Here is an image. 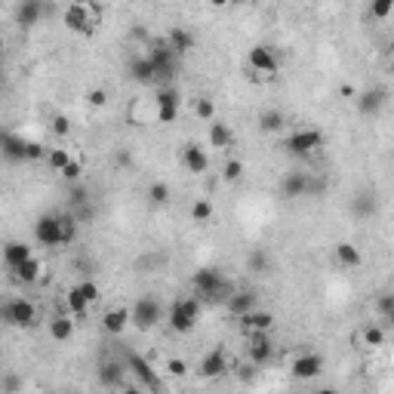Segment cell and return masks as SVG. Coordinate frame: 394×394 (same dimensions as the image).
Masks as SVG:
<instances>
[{
  "mask_svg": "<svg viewBox=\"0 0 394 394\" xmlns=\"http://www.w3.org/2000/svg\"><path fill=\"white\" fill-rule=\"evenodd\" d=\"M166 44H170V50L176 55H185L188 50H195V34H191V31H185V28H173Z\"/></svg>",
  "mask_w": 394,
  "mask_h": 394,
  "instance_id": "obj_27",
  "label": "cell"
},
{
  "mask_svg": "<svg viewBox=\"0 0 394 394\" xmlns=\"http://www.w3.org/2000/svg\"><path fill=\"white\" fill-rule=\"evenodd\" d=\"M44 275H46V265H44V259H37V256H31V259H25L22 265L13 268V277L19 280V284H40Z\"/></svg>",
  "mask_w": 394,
  "mask_h": 394,
  "instance_id": "obj_17",
  "label": "cell"
},
{
  "mask_svg": "<svg viewBox=\"0 0 394 394\" xmlns=\"http://www.w3.org/2000/svg\"><path fill=\"white\" fill-rule=\"evenodd\" d=\"M50 130H53V136H59V139H65V136L71 133V120H68L65 114H55V117L50 120Z\"/></svg>",
  "mask_w": 394,
  "mask_h": 394,
  "instance_id": "obj_42",
  "label": "cell"
},
{
  "mask_svg": "<svg viewBox=\"0 0 394 394\" xmlns=\"http://www.w3.org/2000/svg\"><path fill=\"white\" fill-rule=\"evenodd\" d=\"M34 256V250H31L28 244H22V240H13V244H6V250H4V262H6V268H15V265H22L25 259H31Z\"/></svg>",
  "mask_w": 394,
  "mask_h": 394,
  "instance_id": "obj_25",
  "label": "cell"
},
{
  "mask_svg": "<svg viewBox=\"0 0 394 394\" xmlns=\"http://www.w3.org/2000/svg\"><path fill=\"white\" fill-rule=\"evenodd\" d=\"M210 148H219V151H228L231 145H235V133H231V126L225 124V120H213L210 124Z\"/></svg>",
  "mask_w": 394,
  "mask_h": 394,
  "instance_id": "obj_22",
  "label": "cell"
},
{
  "mask_svg": "<svg viewBox=\"0 0 394 394\" xmlns=\"http://www.w3.org/2000/svg\"><path fill=\"white\" fill-rule=\"evenodd\" d=\"M148 200L155 206H164L166 200H170V185H166V182H151L148 185Z\"/></svg>",
  "mask_w": 394,
  "mask_h": 394,
  "instance_id": "obj_37",
  "label": "cell"
},
{
  "mask_svg": "<svg viewBox=\"0 0 394 394\" xmlns=\"http://www.w3.org/2000/svg\"><path fill=\"white\" fill-rule=\"evenodd\" d=\"M77 289H80V293H84V299L86 302H99V296H102V289H99V284H96V280H77V284H74Z\"/></svg>",
  "mask_w": 394,
  "mask_h": 394,
  "instance_id": "obj_40",
  "label": "cell"
},
{
  "mask_svg": "<svg viewBox=\"0 0 394 394\" xmlns=\"http://www.w3.org/2000/svg\"><path fill=\"white\" fill-rule=\"evenodd\" d=\"M86 105H90V108H105L108 105V93L102 90V86H99V90H90V93H86Z\"/></svg>",
  "mask_w": 394,
  "mask_h": 394,
  "instance_id": "obj_45",
  "label": "cell"
},
{
  "mask_svg": "<svg viewBox=\"0 0 394 394\" xmlns=\"http://www.w3.org/2000/svg\"><path fill=\"white\" fill-rule=\"evenodd\" d=\"M339 93H342V96H348V99H355V96H357V90H355V86H342Z\"/></svg>",
  "mask_w": 394,
  "mask_h": 394,
  "instance_id": "obj_47",
  "label": "cell"
},
{
  "mask_svg": "<svg viewBox=\"0 0 394 394\" xmlns=\"http://www.w3.org/2000/svg\"><path fill=\"white\" fill-rule=\"evenodd\" d=\"M195 117L206 120V124H213L216 120V102L210 99V96H200V99L195 102Z\"/></svg>",
  "mask_w": 394,
  "mask_h": 394,
  "instance_id": "obj_34",
  "label": "cell"
},
{
  "mask_svg": "<svg viewBox=\"0 0 394 394\" xmlns=\"http://www.w3.org/2000/svg\"><path fill=\"white\" fill-rule=\"evenodd\" d=\"M247 262H250V268H253V271H259V275H262V271H268V268H271V259H268V256H265L262 250L250 253V259H247Z\"/></svg>",
  "mask_w": 394,
  "mask_h": 394,
  "instance_id": "obj_44",
  "label": "cell"
},
{
  "mask_svg": "<svg viewBox=\"0 0 394 394\" xmlns=\"http://www.w3.org/2000/svg\"><path fill=\"white\" fill-rule=\"evenodd\" d=\"M247 65H250L253 74L275 77L277 74V53L265 44H256V46H250V53H247Z\"/></svg>",
  "mask_w": 394,
  "mask_h": 394,
  "instance_id": "obj_8",
  "label": "cell"
},
{
  "mask_svg": "<svg viewBox=\"0 0 394 394\" xmlns=\"http://www.w3.org/2000/svg\"><path fill=\"white\" fill-rule=\"evenodd\" d=\"M160 320H164V305L157 302V296H142V299L133 305V327L136 329L148 333V329H155Z\"/></svg>",
  "mask_w": 394,
  "mask_h": 394,
  "instance_id": "obj_5",
  "label": "cell"
},
{
  "mask_svg": "<svg viewBox=\"0 0 394 394\" xmlns=\"http://www.w3.org/2000/svg\"><path fill=\"white\" fill-rule=\"evenodd\" d=\"M71 157H74V155H71L68 148H50V151H46V164H50V170H55V173L65 170Z\"/></svg>",
  "mask_w": 394,
  "mask_h": 394,
  "instance_id": "obj_32",
  "label": "cell"
},
{
  "mask_svg": "<svg viewBox=\"0 0 394 394\" xmlns=\"http://www.w3.org/2000/svg\"><path fill=\"white\" fill-rule=\"evenodd\" d=\"M166 373L176 376V379H185V376H188V364H185L182 357H170L166 360Z\"/></svg>",
  "mask_w": 394,
  "mask_h": 394,
  "instance_id": "obj_43",
  "label": "cell"
},
{
  "mask_svg": "<svg viewBox=\"0 0 394 394\" xmlns=\"http://www.w3.org/2000/svg\"><path fill=\"white\" fill-rule=\"evenodd\" d=\"M336 262H339L342 268H360V265H364V253H360V247L351 244V240H339V244H336Z\"/></svg>",
  "mask_w": 394,
  "mask_h": 394,
  "instance_id": "obj_21",
  "label": "cell"
},
{
  "mask_svg": "<svg viewBox=\"0 0 394 394\" xmlns=\"http://www.w3.org/2000/svg\"><path fill=\"white\" fill-rule=\"evenodd\" d=\"M40 15H44V4H40V0H22V6H19V25L22 28H34L40 22Z\"/></svg>",
  "mask_w": 394,
  "mask_h": 394,
  "instance_id": "obj_26",
  "label": "cell"
},
{
  "mask_svg": "<svg viewBox=\"0 0 394 394\" xmlns=\"http://www.w3.org/2000/svg\"><path fill=\"white\" fill-rule=\"evenodd\" d=\"M157 124H173L176 117H179V90H173V86H164L157 96Z\"/></svg>",
  "mask_w": 394,
  "mask_h": 394,
  "instance_id": "obj_11",
  "label": "cell"
},
{
  "mask_svg": "<svg viewBox=\"0 0 394 394\" xmlns=\"http://www.w3.org/2000/svg\"><path fill=\"white\" fill-rule=\"evenodd\" d=\"M311 191H317V182L308 179V173H287L280 182V195L284 197H308Z\"/></svg>",
  "mask_w": 394,
  "mask_h": 394,
  "instance_id": "obj_12",
  "label": "cell"
},
{
  "mask_svg": "<svg viewBox=\"0 0 394 394\" xmlns=\"http://www.w3.org/2000/svg\"><path fill=\"white\" fill-rule=\"evenodd\" d=\"M130 74H133V80H139V84H148V80H155V77H157L155 59H151L148 53H145V55H136V59L130 62Z\"/></svg>",
  "mask_w": 394,
  "mask_h": 394,
  "instance_id": "obj_24",
  "label": "cell"
},
{
  "mask_svg": "<svg viewBox=\"0 0 394 394\" xmlns=\"http://www.w3.org/2000/svg\"><path fill=\"white\" fill-rule=\"evenodd\" d=\"M191 219H195V222H210L213 219V204H210V200H204V197H200V200H195V204H191Z\"/></svg>",
  "mask_w": 394,
  "mask_h": 394,
  "instance_id": "obj_38",
  "label": "cell"
},
{
  "mask_svg": "<svg viewBox=\"0 0 394 394\" xmlns=\"http://www.w3.org/2000/svg\"><path fill=\"white\" fill-rule=\"evenodd\" d=\"M240 176H244V160H237V157L225 160L222 164V182L235 185V182H240Z\"/></svg>",
  "mask_w": 394,
  "mask_h": 394,
  "instance_id": "obj_33",
  "label": "cell"
},
{
  "mask_svg": "<svg viewBox=\"0 0 394 394\" xmlns=\"http://www.w3.org/2000/svg\"><path fill=\"white\" fill-rule=\"evenodd\" d=\"M34 240L40 247H62L65 244V235H62V216H40L34 222Z\"/></svg>",
  "mask_w": 394,
  "mask_h": 394,
  "instance_id": "obj_7",
  "label": "cell"
},
{
  "mask_svg": "<svg viewBox=\"0 0 394 394\" xmlns=\"http://www.w3.org/2000/svg\"><path fill=\"white\" fill-rule=\"evenodd\" d=\"M394 13V0H369V15L376 22H385Z\"/></svg>",
  "mask_w": 394,
  "mask_h": 394,
  "instance_id": "obj_39",
  "label": "cell"
},
{
  "mask_svg": "<svg viewBox=\"0 0 394 394\" xmlns=\"http://www.w3.org/2000/svg\"><path fill=\"white\" fill-rule=\"evenodd\" d=\"M191 287H195V293L206 302H219L225 296V277L219 268H197L195 277H191ZM225 299H228V296H225Z\"/></svg>",
  "mask_w": 394,
  "mask_h": 394,
  "instance_id": "obj_3",
  "label": "cell"
},
{
  "mask_svg": "<svg viewBox=\"0 0 394 394\" xmlns=\"http://www.w3.org/2000/svg\"><path fill=\"white\" fill-rule=\"evenodd\" d=\"M210 4H213V6H231L235 0H210Z\"/></svg>",
  "mask_w": 394,
  "mask_h": 394,
  "instance_id": "obj_48",
  "label": "cell"
},
{
  "mask_svg": "<svg viewBox=\"0 0 394 394\" xmlns=\"http://www.w3.org/2000/svg\"><path fill=\"white\" fill-rule=\"evenodd\" d=\"M320 369H324V357H320L317 351H302V355H296L293 364H289V373H293L299 382L317 379Z\"/></svg>",
  "mask_w": 394,
  "mask_h": 394,
  "instance_id": "obj_9",
  "label": "cell"
},
{
  "mask_svg": "<svg viewBox=\"0 0 394 394\" xmlns=\"http://www.w3.org/2000/svg\"><path fill=\"white\" fill-rule=\"evenodd\" d=\"M388 320H391V324H394V311H391V315H388Z\"/></svg>",
  "mask_w": 394,
  "mask_h": 394,
  "instance_id": "obj_49",
  "label": "cell"
},
{
  "mask_svg": "<svg viewBox=\"0 0 394 394\" xmlns=\"http://www.w3.org/2000/svg\"><path fill=\"white\" fill-rule=\"evenodd\" d=\"M124 373H126V367H120V364H105L102 367V373H99V379L105 388H111V385H117V382H124Z\"/></svg>",
  "mask_w": 394,
  "mask_h": 394,
  "instance_id": "obj_35",
  "label": "cell"
},
{
  "mask_svg": "<svg viewBox=\"0 0 394 394\" xmlns=\"http://www.w3.org/2000/svg\"><path fill=\"white\" fill-rule=\"evenodd\" d=\"M237 320H240V329H244L247 336L250 333H271V329H275V315H271V311L253 308V311H247V315L237 317Z\"/></svg>",
  "mask_w": 394,
  "mask_h": 394,
  "instance_id": "obj_15",
  "label": "cell"
},
{
  "mask_svg": "<svg viewBox=\"0 0 394 394\" xmlns=\"http://www.w3.org/2000/svg\"><path fill=\"white\" fill-rule=\"evenodd\" d=\"M376 311L388 317L391 311H394V296H391V293H388V296H379V299H376Z\"/></svg>",
  "mask_w": 394,
  "mask_h": 394,
  "instance_id": "obj_46",
  "label": "cell"
},
{
  "mask_svg": "<svg viewBox=\"0 0 394 394\" xmlns=\"http://www.w3.org/2000/svg\"><path fill=\"white\" fill-rule=\"evenodd\" d=\"M287 126V117L280 114L277 108H268V111H262L259 114V130L262 133H280Z\"/></svg>",
  "mask_w": 394,
  "mask_h": 394,
  "instance_id": "obj_28",
  "label": "cell"
},
{
  "mask_svg": "<svg viewBox=\"0 0 394 394\" xmlns=\"http://www.w3.org/2000/svg\"><path fill=\"white\" fill-rule=\"evenodd\" d=\"M385 102H388V93L382 90V86H373V90H364L357 93V111L360 114H379V111L385 108Z\"/></svg>",
  "mask_w": 394,
  "mask_h": 394,
  "instance_id": "obj_18",
  "label": "cell"
},
{
  "mask_svg": "<svg viewBox=\"0 0 394 394\" xmlns=\"http://www.w3.org/2000/svg\"><path fill=\"white\" fill-rule=\"evenodd\" d=\"M74 329H77L74 315H55V317H50V324H46V333H50L53 342L74 339Z\"/></svg>",
  "mask_w": 394,
  "mask_h": 394,
  "instance_id": "obj_19",
  "label": "cell"
},
{
  "mask_svg": "<svg viewBox=\"0 0 394 394\" xmlns=\"http://www.w3.org/2000/svg\"><path fill=\"white\" fill-rule=\"evenodd\" d=\"M256 302H259V296H256V293H250V289H237V293L228 296V311L235 317H244L247 311L256 308Z\"/></svg>",
  "mask_w": 394,
  "mask_h": 394,
  "instance_id": "obj_23",
  "label": "cell"
},
{
  "mask_svg": "<svg viewBox=\"0 0 394 394\" xmlns=\"http://www.w3.org/2000/svg\"><path fill=\"white\" fill-rule=\"evenodd\" d=\"M247 4H256V0H247Z\"/></svg>",
  "mask_w": 394,
  "mask_h": 394,
  "instance_id": "obj_50",
  "label": "cell"
},
{
  "mask_svg": "<svg viewBox=\"0 0 394 394\" xmlns=\"http://www.w3.org/2000/svg\"><path fill=\"white\" fill-rule=\"evenodd\" d=\"M62 25L74 34L90 37L96 34V28L102 25V6H96L93 0H71L62 13Z\"/></svg>",
  "mask_w": 394,
  "mask_h": 394,
  "instance_id": "obj_1",
  "label": "cell"
},
{
  "mask_svg": "<svg viewBox=\"0 0 394 394\" xmlns=\"http://www.w3.org/2000/svg\"><path fill=\"white\" fill-rule=\"evenodd\" d=\"M225 369H228V355H225L222 348H213L200 357L197 373H200V379H216V376H222Z\"/></svg>",
  "mask_w": 394,
  "mask_h": 394,
  "instance_id": "obj_16",
  "label": "cell"
},
{
  "mask_svg": "<svg viewBox=\"0 0 394 394\" xmlns=\"http://www.w3.org/2000/svg\"><path fill=\"white\" fill-rule=\"evenodd\" d=\"M182 166L188 173H206L210 170V155H206V148H200L197 142H188V145H182Z\"/></svg>",
  "mask_w": 394,
  "mask_h": 394,
  "instance_id": "obj_13",
  "label": "cell"
},
{
  "mask_svg": "<svg viewBox=\"0 0 394 394\" xmlns=\"http://www.w3.org/2000/svg\"><path fill=\"white\" fill-rule=\"evenodd\" d=\"M4 151H6V157H13V160H28V139H15L10 133L4 139Z\"/></svg>",
  "mask_w": 394,
  "mask_h": 394,
  "instance_id": "obj_29",
  "label": "cell"
},
{
  "mask_svg": "<svg viewBox=\"0 0 394 394\" xmlns=\"http://www.w3.org/2000/svg\"><path fill=\"white\" fill-rule=\"evenodd\" d=\"M360 342H364L367 348H382L385 345V329L376 327V324H367L364 329H360Z\"/></svg>",
  "mask_w": 394,
  "mask_h": 394,
  "instance_id": "obj_31",
  "label": "cell"
},
{
  "mask_svg": "<svg viewBox=\"0 0 394 394\" xmlns=\"http://www.w3.org/2000/svg\"><path fill=\"white\" fill-rule=\"evenodd\" d=\"M130 324H133V308H124V305H114V308H108L102 315V329L108 336H120Z\"/></svg>",
  "mask_w": 394,
  "mask_h": 394,
  "instance_id": "obj_14",
  "label": "cell"
},
{
  "mask_svg": "<svg viewBox=\"0 0 394 394\" xmlns=\"http://www.w3.org/2000/svg\"><path fill=\"white\" fill-rule=\"evenodd\" d=\"M130 120L136 126L157 124V99H136L130 108Z\"/></svg>",
  "mask_w": 394,
  "mask_h": 394,
  "instance_id": "obj_20",
  "label": "cell"
},
{
  "mask_svg": "<svg viewBox=\"0 0 394 394\" xmlns=\"http://www.w3.org/2000/svg\"><path fill=\"white\" fill-rule=\"evenodd\" d=\"M320 145H324V133L315 130V126H299L296 133H289L287 151L296 157H308V155H315Z\"/></svg>",
  "mask_w": 394,
  "mask_h": 394,
  "instance_id": "obj_6",
  "label": "cell"
},
{
  "mask_svg": "<svg viewBox=\"0 0 394 394\" xmlns=\"http://www.w3.org/2000/svg\"><path fill=\"white\" fill-rule=\"evenodd\" d=\"M130 367H133V373H136V376H139V379H142V382H148V385H151V388H160V385H157V379H155V373H151V367H148V364H145V360H142V357H136V355H133V357H130Z\"/></svg>",
  "mask_w": 394,
  "mask_h": 394,
  "instance_id": "obj_36",
  "label": "cell"
},
{
  "mask_svg": "<svg viewBox=\"0 0 394 394\" xmlns=\"http://www.w3.org/2000/svg\"><path fill=\"white\" fill-rule=\"evenodd\" d=\"M197 320H200V296H182L166 311V324L179 336H188L197 327Z\"/></svg>",
  "mask_w": 394,
  "mask_h": 394,
  "instance_id": "obj_2",
  "label": "cell"
},
{
  "mask_svg": "<svg viewBox=\"0 0 394 394\" xmlns=\"http://www.w3.org/2000/svg\"><path fill=\"white\" fill-rule=\"evenodd\" d=\"M0 317H4L6 327L31 329L37 324V305L28 302V299H10V302H4V308H0Z\"/></svg>",
  "mask_w": 394,
  "mask_h": 394,
  "instance_id": "obj_4",
  "label": "cell"
},
{
  "mask_svg": "<svg viewBox=\"0 0 394 394\" xmlns=\"http://www.w3.org/2000/svg\"><path fill=\"white\" fill-rule=\"evenodd\" d=\"M80 173H84V160H80V157H71V160H68V166H65V170H62L59 176H62L65 182H77V179H80Z\"/></svg>",
  "mask_w": 394,
  "mask_h": 394,
  "instance_id": "obj_41",
  "label": "cell"
},
{
  "mask_svg": "<svg viewBox=\"0 0 394 394\" xmlns=\"http://www.w3.org/2000/svg\"><path fill=\"white\" fill-rule=\"evenodd\" d=\"M65 305H68V311H71V315H74V317H84L86 311H90V302L84 299V293H80L77 287H71V289H68Z\"/></svg>",
  "mask_w": 394,
  "mask_h": 394,
  "instance_id": "obj_30",
  "label": "cell"
},
{
  "mask_svg": "<svg viewBox=\"0 0 394 394\" xmlns=\"http://www.w3.org/2000/svg\"><path fill=\"white\" fill-rule=\"evenodd\" d=\"M250 345H247V357H250L253 367H265L275 357V342H271V333H250L247 336Z\"/></svg>",
  "mask_w": 394,
  "mask_h": 394,
  "instance_id": "obj_10",
  "label": "cell"
}]
</instances>
